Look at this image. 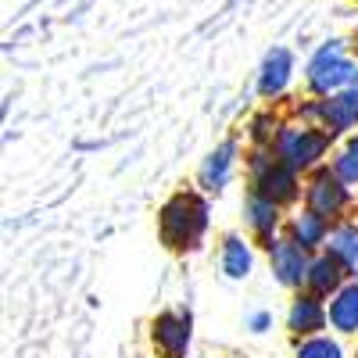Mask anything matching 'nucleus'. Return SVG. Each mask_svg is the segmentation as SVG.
Segmentation results:
<instances>
[{
  "instance_id": "nucleus-2",
  "label": "nucleus",
  "mask_w": 358,
  "mask_h": 358,
  "mask_svg": "<svg viewBox=\"0 0 358 358\" xmlns=\"http://www.w3.org/2000/svg\"><path fill=\"white\" fill-rule=\"evenodd\" d=\"M305 79H308V90L322 101V97L341 94V90H348V86H358V69L344 57V43L330 40L326 47L315 50V57L308 62Z\"/></svg>"
},
{
  "instance_id": "nucleus-16",
  "label": "nucleus",
  "mask_w": 358,
  "mask_h": 358,
  "mask_svg": "<svg viewBox=\"0 0 358 358\" xmlns=\"http://www.w3.org/2000/svg\"><path fill=\"white\" fill-rule=\"evenodd\" d=\"M326 255H334L348 273L358 268V222H341L334 226L330 241H326Z\"/></svg>"
},
{
  "instance_id": "nucleus-12",
  "label": "nucleus",
  "mask_w": 358,
  "mask_h": 358,
  "mask_svg": "<svg viewBox=\"0 0 358 358\" xmlns=\"http://www.w3.org/2000/svg\"><path fill=\"white\" fill-rule=\"evenodd\" d=\"M244 219H248L251 233L265 241V248L276 241V229H280V204H273L268 197H262V194L251 190L248 201H244Z\"/></svg>"
},
{
  "instance_id": "nucleus-14",
  "label": "nucleus",
  "mask_w": 358,
  "mask_h": 358,
  "mask_svg": "<svg viewBox=\"0 0 358 358\" xmlns=\"http://www.w3.org/2000/svg\"><path fill=\"white\" fill-rule=\"evenodd\" d=\"M330 326L337 334H358V280L330 297Z\"/></svg>"
},
{
  "instance_id": "nucleus-5",
  "label": "nucleus",
  "mask_w": 358,
  "mask_h": 358,
  "mask_svg": "<svg viewBox=\"0 0 358 358\" xmlns=\"http://www.w3.org/2000/svg\"><path fill=\"white\" fill-rule=\"evenodd\" d=\"M305 118H315L322 133L341 136L348 129H358V86H348L334 97H322L308 108H301Z\"/></svg>"
},
{
  "instance_id": "nucleus-11",
  "label": "nucleus",
  "mask_w": 358,
  "mask_h": 358,
  "mask_svg": "<svg viewBox=\"0 0 358 358\" xmlns=\"http://www.w3.org/2000/svg\"><path fill=\"white\" fill-rule=\"evenodd\" d=\"M308 294L315 297H334L341 287H348V268L334 258V255H319L308 265Z\"/></svg>"
},
{
  "instance_id": "nucleus-10",
  "label": "nucleus",
  "mask_w": 358,
  "mask_h": 358,
  "mask_svg": "<svg viewBox=\"0 0 358 358\" xmlns=\"http://www.w3.org/2000/svg\"><path fill=\"white\" fill-rule=\"evenodd\" d=\"M330 322V308L322 305V297L315 294H301L287 312V326L297 337H319V330Z\"/></svg>"
},
{
  "instance_id": "nucleus-13",
  "label": "nucleus",
  "mask_w": 358,
  "mask_h": 358,
  "mask_svg": "<svg viewBox=\"0 0 358 358\" xmlns=\"http://www.w3.org/2000/svg\"><path fill=\"white\" fill-rule=\"evenodd\" d=\"M233 165H236V143L233 140H226V143H219L212 155L204 158V165H201V187L204 190H222L226 183H229V176H233Z\"/></svg>"
},
{
  "instance_id": "nucleus-3",
  "label": "nucleus",
  "mask_w": 358,
  "mask_h": 358,
  "mask_svg": "<svg viewBox=\"0 0 358 358\" xmlns=\"http://www.w3.org/2000/svg\"><path fill=\"white\" fill-rule=\"evenodd\" d=\"M326 147H330V133H322L319 126L301 122V126H283L280 129V136L273 143V155L283 165H290L294 172H308V169H315L322 162Z\"/></svg>"
},
{
  "instance_id": "nucleus-4",
  "label": "nucleus",
  "mask_w": 358,
  "mask_h": 358,
  "mask_svg": "<svg viewBox=\"0 0 358 358\" xmlns=\"http://www.w3.org/2000/svg\"><path fill=\"white\" fill-rule=\"evenodd\" d=\"M251 187L273 204H290L297 197V172L273 155V147H258L251 158Z\"/></svg>"
},
{
  "instance_id": "nucleus-18",
  "label": "nucleus",
  "mask_w": 358,
  "mask_h": 358,
  "mask_svg": "<svg viewBox=\"0 0 358 358\" xmlns=\"http://www.w3.org/2000/svg\"><path fill=\"white\" fill-rule=\"evenodd\" d=\"M334 172L344 179V183H358V133L341 147V155L334 158Z\"/></svg>"
},
{
  "instance_id": "nucleus-9",
  "label": "nucleus",
  "mask_w": 358,
  "mask_h": 358,
  "mask_svg": "<svg viewBox=\"0 0 358 358\" xmlns=\"http://www.w3.org/2000/svg\"><path fill=\"white\" fill-rule=\"evenodd\" d=\"M290 76H294V57L287 47H273L265 57H262V69H258V94L265 101L280 97L283 90L290 86Z\"/></svg>"
},
{
  "instance_id": "nucleus-6",
  "label": "nucleus",
  "mask_w": 358,
  "mask_h": 358,
  "mask_svg": "<svg viewBox=\"0 0 358 358\" xmlns=\"http://www.w3.org/2000/svg\"><path fill=\"white\" fill-rule=\"evenodd\" d=\"M305 197H308V212H315V215H322V219L344 215L348 204H351V190H348V183H344L334 169H319V172L308 179Z\"/></svg>"
},
{
  "instance_id": "nucleus-17",
  "label": "nucleus",
  "mask_w": 358,
  "mask_h": 358,
  "mask_svg": "<svg viewBox=\"0 0 358 358\" xmlns=\"http://www.w3.org/2000/svg\"><path fill=\"white\" fill-rule=\"evenodd\" d=\"M251 248L241 241V236H226L222 241V273L229 280H244L251 273Z\"/></svg>"
},
{
  "instance_id": "nucleus-19",
  "label": "nucleus",
  "mask_w": 358,
  "mask_h": 358,
  "mask_svg": "<svg viewBox=\"0 0 358 358\" xmlns=\"http://www.w3.org/2000/svg\"><path fill=\"white\" fill-rule=\"evenodd\" d=\"M297 358H344V351L330 337H308L297 344Z\"/></svg>"
},
{
  "instance_id": "nucleus-20",
  "label": "nucleus",
  "mask_w": 358,
  "mask_h": 358,
  "mask_svg": "<svg viewBox=\"0 0 358 358\" xmlns=\"http://www.w3.org/2000/svg\"><path fill=\"white\" fill-rule=\"evenodd\" d=\"M268 322H273V319H268L265 312H258V315H251V330H255V334H265Z\"/></svg>"
},
{
  "instance_id": "nucleus-7",
  "label": "nucleus",
  "mask_w": 358,
  "mask_h": 358,
  "mask_svg": "<svg viewBox=\"0 0 358 358\" xmlns=\"http://www.w3.org/2000/svg\"><path fill=\"white\" fill-rule=\"evenodd\" d=\"M268 262H273V273L283 287H301L308 280V251L301 244H294L290 236H276L268 244Z\"/></svg>"
},
{
  "instance_id": "nucleus-1",
  "label": "nucleus",
  "mask_w": 358,
  "mask_h": 358,
  "mask_svg": "<svg viewBox=\"0 0 358 358\" xmlns=\"http://www.w3.org/2000/svg\"><path fill=\"white\" fill-rule=\"evenodd\" d=\"M158 226H162V241L172 251L197 248V241H201L204 229H208V204L197 194H176L162 208Z\"/></svg>"
},
{
  "instance_id": "nucleus-8",
  "label": "nucleus",
  "mask_w": 358,
  "mask_h": 358,
  "mask_svg": "<svg viewBox=\"0 0 358 358\" xmlns=\"http://www.w3.org/2000/svg\"><path fill=\"white\" fill-rule=\"evenodd\" d=\"M155 348L162 358H187L190 348V312H162L151 326Z\"/></svg>"
},
{
  "instance_id": "nucleus-15",
  "label": "nucleus",
  "mask_w": 358,
  "mask_h": 358,
  "mask_svg": "<svg viewBox=\"0 0 358 358\" xmlns=\"http://www.w3.org/2000/svg\"><path fill=\"white\" fill-rule=\"evenodd\" d=\"M330 219H322V215H315V212H301V215H294V222H290V241L294 244H301L305 251H312V248H322L326 241H330Z\"/></svg>"
}]
</instances>
